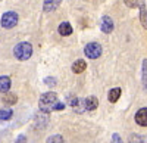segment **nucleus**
I'll return each mask as SVG.
<instances>
[{
  "mask_svg": "<svg viewBox=\"0 0 147 143\" xmlns=\"http://www.w3.org/2000/svg\"><path fill=\"white\" fill-rule=\"evenodd\" d=\"M84 53L88 59H97L102 55V46L99 43H88L87 46L84 47Z\"/></svg>",
  "mask_w": 147,
  "mask_h": 143,
  "instance_id": "4",
  "label": "nucleus"
},
{
  "mask_svg": "<svg viewBox=\"0 0 147 143\" xmlns=\"http://www.w3.org/2000/svg\"><path fill=\"white\" fill-rule=\"evenodd\" d=\"M44 84L46 86H50V87H55L57 84V80L55 77H47V78H44Z\"/></svg>",
  "mask_w": 147,
  "mask_h": 143,
  "instance_id": "19",
  "label": "nucleus"
},
{
  "mask_svg": "<svg viewBox=\"0 0 147 143\" xmlns=\"http://www.w3.org/2000/svg\"><path fill=\"white\" fill-rule=\"evenodd\" d=\"M57 102V96L56 93L53 91H47V93H43L41 98H40V109L41 112H50L53 111V105Z\"/></svg>",
  "mask_w": 147,
  "mask_h": 143,
  "instance_id": "2",
  "label": "nucleus"
},
{
  "mask_svg": "<svg viewBox=\"0 0 147 143\" xmlns=\"http://www.w3.org/2000/svg\"><path fill=\"white\" fill-rule=\"evenodd\" d=\"M129 143H147V137L140 134H132L129 136Z\"/></svg>",
  "mask_w": 147,
  "mask_h": 143,
  "instance_id": "16",
  "label": "nucleus"
},
{
  "mask_svg": "<svg viewBox=\"0 0 147 143\" xmlns=\"http://www.w3.org/2000/svg\"><path fill=\"white\" fill-rule=\"evenodd\" d=\"M57 33L60 34V35H63V37H66V35H71L72 34V25L69 22H62L59 25V28H57Z\"/></svg>",
  "mask_w": 147,
  "mask_h": 143,
  "instance_id": "11",
  "label": "nucleus"
},
{
  "mask_svg": "<svg viewBox=\"0 0 147 143\" xmlns=\"http://www.w3.org/2000/svg\"><path fill=\"white\" fill-rule=\"evenodd\" d=\"M112 143H122V139L119 134H113L112 136Z\"/></svg>",
  "mask_w": 147,
  "mask_h": 143,
  "instance_id": "23",
  "label": "nucleus"
},
{
  "mask_svg": "<svg viewBox=\"0 0 147 143\" xmlns=\"http://www.w3.org/2000/svg\"><path fill=\"white\" fill-rule=\"evenodd\" d=\"M15 143H27V137L24 136V134H21V136L16 137V142Z\"/></svg>",
  "mask_w": 147,
  "mask_h": 143,
  "instance_id": "22",
  "label": "nucleus"
},
{
  "mask_svg": "<svg viewBox=\"0 0 147 143\" xmlns=\"http://www.w3.org/2000/svg\"><path fill=\"white\" fill-rule=\"evenodd\" d=\"M62 109H65V103H62V102H56V103L53 105V111H62Z\"/></svg>",
  "mask_w": 147,
  "mask_h": 143,
  "instance_id": "21",
  "label": "nucleus"
},
{
  "mask_svg": "<svg viewBox=\"0 0 147 143\" xmlns=\"http://www.w3.org/2000/svg\"><path fill=\"white\" fill-rule=\"evenodd\" d=\"M124 3L128 6V7H137L138 6V0H124Z\"/></svg>",
  "mask_w": 147,
  "mask_h": 143,
  "instance_id": "20",
  "label": "nucleus"
},
{
  "mask_svg": "<svg viewBox=\"0 0 147 143\" xmlns=\"http://www.w3.org/2000/svg\"><path fill=\"white\" fill-rule=\"evenodd\" d=\"M60 3H62V0H44L43 2V10L44 12H53L60 6Z\"/></svg>",
  "mask_w": 147,
  "mask_h": 143,
  "instance_id": "8",
  "label": "nucleus"
},
{
  "mask_svg": "<svg viewBox=\"0 0 147 143\" xmlns=\"http://www.w3.org/2000/svg\"><path fill=\"white\" fill-rule=\"evenodd\" d=\"M18 19H19V18H18V14H16V12L9 10V12H6V14H3L2 19H0V24H2L3 28L10 30V28H13L16 24H18Z\"/></svg>",
  "mask_w": 147,
  "mask_h": 143,
  "instance_id": "3",
  "label": "nucleus"
},
{
  "mask_svg": "<svg viewBox=\"0 0 147 143\" xmlns=\"http://www.w3.org/2000/svg\"><path fill=\"white\" fill-rule=\"evenodd\" d=\"M143 87L144 90H147V59L143 61Z\"/></svg>",
  "mask_w": 147,
  "mask_h": 143,
  "instance_id": "17",
  "label": "nucleus"
},
{
  "mask_svg": "<svg viewBox=\"0 0 147 143\" xmlns=\"http://www.w3.org/2000/svg\"><path fill=\"white\" fill-rule=\"evenodd\" d=\"M10 86H12V83H10V78L7 75H2V77H0V93H3V94L7 93Z\"/></svg>",
  "mask_w": 147,
  "mask_h": 143,
  "instance_id": "9",
  "label": "nucleus"
},
{
  "mask_svg": "<svg viewBox=\"0 0 147 143\" xmlns=\"http://www.w3.org/2000/svg\"><path fill=\"white\" fill-rule=\"evenodd\" d=\"M16 100H18V98H16V94L15 93H6L5 96H3V103H6V105H15L16 103Z\"/></svg>",
  "mask_w": 147,
  "mask_h": 143,
  "instance_id": "14",
  "label": "nucleus"
},
{
  "mask_svg": "<svg viewBox=\"0 0 147 143\" xmlns=\"http://www.w3.org/2000/svg\"><path fill=\"white\" fill-rule=\"evenodd\" d=\"M121 98V89L119 87H115L112 90H109V94H107V99L110 103H115L118 102V99Z\"/></svg>",
  "mask_w": 147,
  "mask_h": 143,
  "instance_id": "13",
  "label": "nucleus"
},
{
  "mask_svg": "<svg viewBox=\"0 0 147 143\" xmlns=\"http://www.w3.org/2000/svg\"><path fill=\"white\" fill-rule=\"evenodd\" d=\"M97 105H99V100L96 96H88L87 99H82L78 102V106H82V111H94Z\"/></svg>",
  "mask_w": 147,
  "mask_h": 143,
  "instance_id": "5",
  "label": "nucleus"
},
{
  "mask_svg": "<svg viewBox=\"0 0 147 143\" xmlns=\"http://www.w3.org/2000/svg\"><path fill=\"white\" fill-rule=\"evenodd\" d=\"M136 123L141 127H147V108H141L136 114Z\"/></svg>",
  "mask_w": 147,
  "mask_h": 143,
  "instance_id": "7",
  "label": "nucleus"
},
{
  "mask_svg": "<svg viewBox=\"0 0 147 143\" xmlns=\"http://www.w3.org/2000/svg\"><path fill=\"white\" fill-rule=\"evenodd\" d=\"M12 115H13V111L9 109V108H3V109H0V120H2V121L10 120Z\"/></svg>",
  "mask_w": 147,
  "mask_h": 143,
  "instance_id": "15",
  "label": "nucleus"
},
{
  "mask_svg": "<svg viewBox=\"0 0 147 143\" xmlns=\"http://www.w3.org/2000/svg\"><path fill=\"white\" fill-rule=\"evenodd\" d=\"M47 143H63V137L59 136V134L50 136V137L47 139Z\"/></svg>",
  "mask_w": 147,
  "mask_h": 143,
  "instance_id": "18",
  "label": "nucleus"
},
{
  "mask_svg": "<svg viewBox=\"0 0 147 143\" xmlns=\"http://www.w3.org/2000/svg\"><path fill=\"white\" fill-rule=\"evenodd\" d=\"M138 7H140V21H141V25L147 30V7H146V5L143 2L138 3Z\"/></svg>",
  "mask_w": 147,
  "mask_h": 143,
  "instance_id": "12",
  "label": "nucleus"
},
{
  "mask_svg": "<svg viewBox=\"0 0 147 143\" xmlns=\"http://www.w3.org/2000/svg\"><path fill=\"white\" fill-rule=\"evenodd\" d=\"M85 68H87V64H85L84 59H78V61H75L72 64V71L75 74H81L85 71Z\"/></svg>",
  "mask_w": 147,
  "mask_h": 143,
  "instance_id": "10",
  "label": "nucleus"
},
{
  "mask_svg": "<svg viewBox=\"0 0 147 143\" xmlns=\"http://www.w3.org/2000/svg\"><path fill=\"white\" fill-rule=\"evenodd\" d=\"M100 28H102V31L105 34H110V33L113 31V28H115L113 19L110 18V16H107V15H105L102 18V21H100Z\"/></svg>",
  "mask_w": 147,
  "mask_h": 143,
  "instance_id": "6",
  "label": "nucleus"
},
{
  "mask_svg": "<svg viewBox=\"0 0 147 143\" xmlns=\"http://www.w3.org/2000/svg\"><path fill=\"white\" fill-rule=\"evenodd\" d=\"M13 55H15V58L18 59V61H27V59H30L31 55H32V46H31V43L22 41V43L16 44L15 49H13Z\"/></svg>",
  "mask_w": 147,
  "mask_h": 143,
  "instance_id": "1",
  "label": "nucleus"
}]
</instances>
